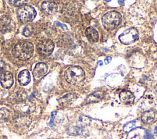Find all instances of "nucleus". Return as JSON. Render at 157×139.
Here are the masks:
<instances>
[{"instance_id":"8","label":"nucleus","mask_w":157,"mask_h":139,"mask_svg":"<svg viewBox=\"0 0 157 139\" xmlns=\"http://www.w3.org/2000/svg\"><path fill=\"white\" fill-rule=\"evenodd\" d=\"M0 83L4 88H10L13 83V78L12 74L7 71H4L1 73Z\"/></svg>"},{"instance_id":"5","label":"nucleus","mask_w":157,"mask_h":139,"mask_svg":"<svg viewBox=\"0 0 157 139\" xmlns=\"http://www.w3.org/2000/svg\"><path fill=\"white\" fill-rule=\"evenodd\" d=\"M139 38V32L135 28H130L126 29L119 36L120 41L125 45L132 43Z\"/></svg>"},{"instance_id":"7","label":"nucleus","mask_w":157,"mask_h":139,"mask_svg":"<svg viewBox=\"0 0 157 139\" xmlns=\"http://www.w3.org/2000/svg\"><path fill=\"white\" fill-rule=\"evenodd\" d=\"M16 109L21 114H29L35 110V104L31 102H20L17 106Z\"/></svg>"},{"instance_id":"9","label":"nucleus","mask_w":157,"mask_h":139,"mask_svg":"<svg viewBox=\"0 0 157 139\" xmlns=\"http://www.w3.org/2000/svg\"><path fill=\"white\" fill-rule=\"evenodd\" d=\"M47 65L44 62L37 63L33 70V76L36 78L38 79L43 77L47 72Z\"/></svg>"},{"instance_id":"16","label":"nucleus","mask_w":157,"mask_h":139,"mask_svg":"<svg viewBox=\"0 0 157 139\" xmlns=\"http://www.w3.org/2000/svg\"><path fill=\"white\" fill-rule=\"evenodd\" d=\"M17 122L20 126H28L31 123V118L27 115L25 114H21L20 116L17 118Z\"/></svg>"},{"instance_id":"20","label":"nucleus","mask_w":157,"mask_h":139,"mask_svg":"<svg viewBox=\"0 0 157 139\" xmlns=\"http://www.w3.org/2000/svg\"><path fill=\"white\" fill-rule=\"evenodd\" d=\"M33 32V28L31 26H26L23 31V34L24 36L28 37Z\"/></svg>"},{"instance_id":"10","label":"nucleus","mask_w":157,"mask_h":139,"mask_svg":"<svg viewBox=\"0 0 157 139\" xmlns=\"http://www.w3.org/2000/svg\"><path fill=\"white\" fill-rule=\"evenodd\" d=\"M41 9L47 14L54 13L58 9L57 4L51 1H45L41 4Z\"/></svg>"},{"instance_id":"24","label":"nucleus","mask_w":157,"mask_h":139,"mask_svg":"<svg viewBox=\"0 0 157 139\" xmlns=\"http://www.w3.org/2000/svg\"><path fill=\"white\" fill-rule=\"evenodd\" d=\"M55 24H56L57 26L61 27V28H62V29H63V30H67V29H68V28H67V26H66V24H63V23H59V22H58V21H55Z\"/></svg>"},{"instance_id":"1","label":"nucleus","mask_w":157,"mask_h":139,"mask_svg":"<svg viewBox=\"0 0 157 139\" xmlns=\"http://www.w3.org/2000/svg\"><path fill=\"white\" fill-rule=\"evenodd\" d=\"M33 45L29 42H21L16 44L13 50L12 54L16 58L22 61L29 59L33 54Z\"/></svg>"},{"instance_id":"25","label":"nucleus","mask_w":157,"mask_h":139,"mask_svg":"<svg viewBox=\"0 0 157 139\" xmlns=\"http://www.w3.org/2000/svg\"><path fill=\"white\" fill-rule=\"evenodd\" d=\"M5 69H6V64L3 61H0V72L2 73L4 72Z\"/></svg>"},{"instance_id":"18","label":"nucleus","mask_w":157,"mask_h":139,"mask_svg":"<svg viewBox=\"0 0 157 139\" xmlns=\"http://www.w3.org/2000/svg\"><path fill=\"white\" fill-rule=\"evenodd\" d=\"M75 98H77V96L75 94L69 93V94H67L64 96L63 97H62L59 99V102L62 105H67V104L69 103L70 102H71Z\"/></svg>"},{"instance_id":"28","label":"nucleus","mask_w":157,"mask_h":139,"mask_svg":"<svg viewBox=\"0 0 157 139\" xmlns=\"http://www.w3.org/2000/svg\"><path fill=\"white\" fill-rule=\"evenodd\" d=\"M155 133H157V126L155 127Z\"/></svg>"},{"instance_id":"4","label":"nucleus","mask_w":157,"mask_h":139,"mask_svg":"<svg viewBox=\"0 0 157 139\" xmlns=\"http://www.w3.org/2000/svg\"><path fill=\"white\" fill-rule=\"evenodd\" d=\"M17 15L21 21L27 23L34 19L36 15V11L31 6L23 5L18 8Z\"/></svg>"},{"instance_id":"26","label":"nucleus","mask_w":157,"mask_h":139,"mask_svg":"<svg viewBox=\"0 0 157 139\" xmlns=\"http://www.w3.org/2000/svg\"><path fill=\"white\" fill-rule=\"evenodd\" d=\"M111 60H112V58H111V57H110V56L107 57V58L105 59V60H104L105 64H108L111 61Z\"/></svg>"},{"instance_id":"29","label":"nucleus","mask_w":157,"mask_h":139,"mask_svg":"<svg viewBox=\"0 0 157 139\" xmlns=\"http://www.w3.org/2000/svg\"><path fill=\"white\" fill-rule=\"evenodd\" d=\"M48 139H53V138H48Z\"/></svg>"},{"instance_id":"17","label":"nucleus","mask_w":157,"mask_h":139,"mask_svg":"<svg viewBox=\"0 0 157 139\" xmlns=\"http://www.w3.org/2000/svg\"><path fill=\"white\" fill-rule=\"evenodd\" d=\"M140 126V121L138 119H135L126 123L123 126V130L126 132H129L131 131L132 129L139 127Z\"/></svg>"},{"instance_id":"15","label":"nucleus","mask_w":157,"mask_h":139,"mask_svg":"<svg viewBox=\"0 0 157 139\" xmlns=\"http://www.w3.org/2000/svg\"><path fill=\"white\" fill-rule=\"evenodd\" d=\"M18 80L19 83L21 85H27L28 84H29L31 80L29 72L27 70H23L21 71L18 74Z\"/></svg>"},{"instance_id":"3","label":"nucleus","mask_w":157,"mask_h":139,"mask_svg":"<svg viewBox=\"0 0 157 139\" xmlns=\"http://www.w3.org/2000/svg\"><path fill=\"white\" fill-rule=\"evenodd\" d=\"M85 72L78 66L69 67L64 73L66 80L71 85H77L81 83L85 78Z\"/></svg>"},{"instance_id":"27","label":"nucleus","mask_w":157,"mask_h":139,"mask_svg":"<svg viewBox=\"0 0 157 139\" xmlns=\"http://www.w3.org/2000/svg\"><path fill=\"white\" fill-rule=\"evenodd\" d=\"M98 64L99 66H102L103 65V63H102V61H99L98 62Z\"/></svg>"},{"instance_id":"13","label":"nucleus","mask_w":157,"mask_h":139,"mask_svg":"<svg viewBox=\"0 0 157 139\" xmlns=\"http://www.w3.org/2000/svg\"><path fill=\"white\" fill-rule=\"evenodd\" d=\"M85 34L88 40L91 42H96L99 39V34L93 27L87 28L85 31Z\"/></svg>"},{"instance_id":"19","label":"nucleus","mask_w":157,"mask_h":139,"mask_svg":"<svg viewBox=\"0 0 157 139\" xmlns=\"http://www.w3.org/2000/svg\"><path fill=\"white\" fill-rule=\"evenodd\" d=\"M10 117V111L6 108L0 109V120L7 121Z\"/></svg>"},{"instance_id":"11","label":"nucleus","mask_w":157,"mask_h":139,"mask_svg":"<svg viewBox=\"0 0 157 139\" xmlns=\"http://www.w3.org/2000/svg\"><path fill=\"white\" fill-rule=\"evenodd\" d=\"M156 118V113L153 110H149L144 111L141 116V120L144 123L151 124Z\"/></svg>"},{"instance_id":"21","label":"nucleus","mask_w":157,"mask_h":139,"mask_svg":"<svg viewBox=\"0 0 157 139\" xmlns=\"http://www.w3.org/2000/svg\"><path fill=\"white\" fill-rule=\"evenodd\" d=\"M26 1H9V2L12 6L21 7L25 5V2H26Z\"/></svg>"},{"instance_id":"2","label":"nucleus","mask_w":157,"mask_h":139,"mask_svg":"<svg viewBox=\"0 0 157 139\" xmlns=\"http://www.w3.org/2000/svg\"><path fill=\"white\" fill-rule=\"evenodd\" d=\"M121 21V14L115 10L108 12L102 18V22L104 28L109 31L113 30Z\"/></svg>"},{"instance_id":"22","label":"nucleus","mask_w":157,"mask_h":139,"mask_svg":"<svg viewBox=\"0 0 157 139\" xmlns=\"http://www.w3.org/2000/svg\"><path fill=\"white\" fill-rule=\"evenodd\" d=\"M56 115V111H53L52 113V115H51V119H50V121L48 123V125L50 126V127H52L53 126V123H54V119L55 118Z\"/></svg>"},{"instance_id":"12","label":"nucleus","mask_w":157,"mask_h":139,"mask_svg":"<svg viewBox=\"0 0 157 139\" xmlns=\"http://www.w3.org/2000/svg\"><path fill=\"white\" fill-rule=\"evenodd\" d=\"M134 99V96L129 91H123L120 94V99L124 104L129 105L132 103Z\"/></svg>"},{"instance_id":"6","label":"nucleus","mask_w":157,"mask_h":139,"mask_svg":"<svg viewBox=\"0 0 157 139\" xmlns=\"http://www.w3.org/2000/svg\"><path fill=\"white\" fill-rule=\"evenodd\" d=\"M54 43L50 39H44L39 42L37 49L39 53L43 56H49L54 49Z\"/></svg>"},{"instance_id":"23","label":"nucleus","mask_w":157,"mask_h":139,"mask_svg":"<svg viewBox=\"0 0 157 139\" xmlns=\"http://www.w3.org/2000/svg\"><path fill=\"white\" fill-rule=\"evenodd\" d=\"M144 138L145 139H154L153 135L150 132H148V130H146L145 132Z\"/></svg>"},{"instance_id":"14","label":"nucleus","mask_w":157,"mask_h":139,"mask_svg":"<svg viewBox=\"0 0 157 139\" xmlns=\"http://www.w3.org/2000/svg\"><path fill=\"white\" fill-rule=\"evenodd\" d=\"M104 94L102 91H95L88 96L86 101L87 103L98 102L102 99V98L104 97Z\"/></svg>"}]
</instances>
